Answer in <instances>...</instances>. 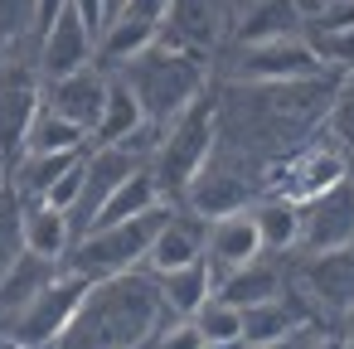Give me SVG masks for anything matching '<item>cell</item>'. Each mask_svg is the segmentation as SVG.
I'll list each match as a JSON object with an SVG mask.
<instances>
[{"label": "cell", "instance_id": "obj_1", "mask_svg": "<svg viewBox=\"0 0 354 349\" xmlns=\"http://www.w3.org/2000/svg\"><path fill=\"white\" fill-rule=\"evenodd\" d=\"M165 305L156 291V276L146 267L117 272L88 286L73 325L59 334L54 349H141L165 325Z\"/></svg>", "mask_w": 354, "mask_h": 349}, {"label": "cell", "instance_id": "obj_2", "mask_svg": "<svg viewBox=\"0 0 354 349\" xmlns=\"http://www.w3.org/2000/svg\"><path fill=\"white\" fill-rule=\"evenodd\" d=\"M112 78H122L131 88V97L141 102L146 122L165 126L170 117H180L199 93H209V54H194L165 35H156V44L146 54H136L131 64H122Z\"/></svg>", "mask_w": 354, "mask_h": 349}, {"label": "cell", "instance_id": "obj_3", "mask_svg": "<svg viewBox=\"0 0 354 349\" xmlns=\"http://www.w3.org/2000/svg\"><path fill=\"white\" fill-rule=\"evenodd\" d=\"M218 151V93H199L180 117L165 122L160 131V146L151 155V175H156V189L165 204H180L185 185L209 165V155Z\"/></svg>", "mask_w": 354, "mask_h": 349}, {"label": "cell", "instance_id": "obj_4", "mask_svg": "<svg viewBox=\"0 0 354 349\" xmlns=\"http://www.w3.org/2000/svg\"><path fill=\"white\" fill-rule=\"evenodd\" d=\"M175 204H156L136 218H122V223H107V228H88L73 238L68 257H64V272H78L88 281H102V276H117V272H136L146 267V252L160 233V223L170 218Z\"/></svg>", "mask_w": 354, "mask_h": 349}, {"label": "cell", "instance_id": "obj_5", "mask_svg": "<svg viewBox=\"0 0 354 349\" xmlns=\"http://www.w3.org/2000/svg\"><path fill=\"white\" fill-rule=\"evenodd\" d=\"M349 175V155L330 141H301L281 155H272L257 175V189L262 194H277V199H291V204H306L315 194H325L330 185H339Z\"/></svg>", "mask_w": 354, "mask_h": 349}, {"label": "cell", "instance_id": "obj_6", "mask_svg": "<svg viewBox=\"0 0 354 349\" xmlns=\"http://www.w3.org/2000/svg\"><path fill=\"white\" fill-rule=\"evenodd\" d=\"M88 286H93L88 276L59 267V276H54V281L25 305V310H15V315L6 320V339H10L15 349H54L59 334L73 325V315H78Z\"/></svg>", "mask_w": 354, "mask_h": 349}, {"label": "cell", "instance_id": "obj_7", "mask_svg": "<svg viewBox=\"0 0 354 349\" xmlns=\"http://www.w3.org/2000/svg\"><path fill=\"white\" fill-rule=\"evenodd\" d=\"M291 286L310 305V315H335L344 320L354 310V243L335 252H301L291 262Z\"/></svg>", "mask_w": 354, "mask_h": 349}, {"label": "cell", "instance_id": "obj_8", "mask_svg": "<svg viewBox=\"0 0 354 349\" xmlns=\"http://www.w3.org/2000/svg\"><path fill=\"white\" fill-rule=\"evenodd\" d=\"M39 107H44V73L30 49L10 64H0V155H6V165L25 151V136Z\"/></svg>", "mask_w": 354, "mask_h": 349}, {"label": "cell", "instance_id": "obj_9", "mask_svg": "<svg viewBox=\"0 0 354 349\" xmlns=\"http://www.w3.org/2000/svg\"><path fill=\"white\" fill-rule=\"evenodd\" d=\"M257 199V185L223 155V151H214L209 155V165L185 185V194H180V204L175 209H189V214H199L204 223H214V218H228V214H243L248 204Z\"/></svg>", "mask_w": 354, "mask_h": 349}, {"label": "cell", "instance_id": "obj_10", "mask_svg": "<svg viewBox=\"0 0 354 349\" xmlns=\"http://www.w3.org/2000/svg\"><path fill=\"white\" fill-rule=\"evenodd\" d=\"M320 68H325V64L315 59V49L306 44V35H296V39H272V44L233 49L228 78H233V83H248V88H262V83L310 78V73H320Z\"/></svg>", "mask_w": 354, "mask_h": 349}, {"label": "cell", "instance_id": "obj_11", "mask_svg": "<svg viewBox=\"0 0 354 349\" xmlns=\"http://www.w3.org/2000/svg\"><path fill=\"white\" fill-rule=\"evenodd\" d=\"M354 243V175L330 185L325 194L301 204V243L296 252H335Z\"/></svg>", "mask_w": 354, "mask_h": 349}, {"label": "cell", "instance_id": "obj_12", "mask_svg": "<svg viewBox=\"0 0 354 349\" xmlns=\"http://www.w3.org/2000/svg\"><path fill=\"white\" fill-rule=\"evenodd\" d=\"M141 165H146V160L127 155L122 146H93V151L83 155V189H78V199H73V209H68L73 238L93 228L97 209H102V204L117 194V185H122L131 170H141Z\"/></svg>", "mask_w": 354, "mask_h": 349}, {"label": "cell", "instance_id": "obj_13", "mask_svg": "<svg viewBox=\"0 0 354 349\" xmlns=\"http://www.w3.org/2000/svg\"><path fill=\"white\" fill-rule=\"evenodd\" d=\"M233 10H238L233 0H170L160 35L194 49V54H214L233 30Z\"/></svg>", "mask_w": 354, "mask_h": 349}, {"label": "cell", "instance_id": "obj_14", "mask_svg": "<svg viewBox=\"0 0 354 349\" xmlns=\"http://www.w3.org/2000/svg\"><path fill=\"white\" fill-rule=\"evenodd\" d=\"M97 59V39L88 35V25L73 15V6L35 39V64L44 78H64V73H78Z\"/></svg>", "mask_w": 354, "mask_h": 349}, {"label": "cell", "instance_id": "obj_15", "mask_svg": "<svg viewBox=\"0 0 354 349\" xmlns=\"http://www.w3.org/2000/svg\"><path fill=\"white\" fill-rule=\"evenodd\" d=\"M102 97H107V73L97 64H88L78 73H64V78H44V107L68 117L88 136H93V126L102 117Z\"/></svg>", "mask_w": 354, "mask_h": 349}, {"label": "cell", "instance_id": "obj_16", "mask_svg": "<svg viewBox=\"0 0 354 349\" xmlns=\"http://www.w3.org/2000/svg\"><path fill=\"white\" fill-rule=\"evenodd\" d=\"M306 35V20L291 0H238L233 10V49H248V44H272V39H296Z\"/></svg>", "mask_w": 354, "mask_h": 349}, {"label": "cell", "instance_id": "obj_17", "mask_svg": "<svg viewBox=\"0 0 354 349\" xmlns=\"http://www.w3.org/2000/svg\"><path fill=\"white\" fill-rule=\"evenodd\" d=\"M286 286H291V267L281 257H272V252H257L252 262H243L238 272H228L214 286V296L228 301V305H238V310H248V305H262V301L281 296Z\"/></svg>", "mask_w": 354, "mask_h": 349}, {"label": "cell", "instance_id": "obj_18", "mask_svg": "<svg viewBox=\"0 0 354 349\" xmlns=\"http://www.w3.org/2000/svg\"><path fill=\"white\" fill-rule=\"evenodd\" d=\"M257 252H262V243H257V228H252V214L248 209L243 214H228V218H214L209 233H204V262L214 272V286L228 272H238L243 262H252Z\"/></svg>", "mask_w": 354, "mask_h": 349}, {"label": "cell", "instance_id": "obj_19", "mask_svg": "<svg viewBox=\"0 0 354 349\" xmlns=\"http://www.w3.org/2000/svg\"><path fill=\"white\" fill-rule=\"evenodd\" d=\"M204 233L209 223L189 209H170V218L160 223L151 252H146V272H175V267H189L204 257Z\"/></svg>", "mask_w": 354, "mask_h": 349}, {"label": "cell", "instance_id": "obj_20", "mask_svg": "<svg viewBox=\"0 0 354 349\" xmlns=\"http://www.w3.org/2000/svg\"><path fill=\"white\" fill-rule=\"evenodd\" d=\"M301 325H315V315L301 301V291L286 286L281 296L243 310V344H272V339H281L286 330H301Z\"/></svg>", "mask_w": 354, "mask_h": 349}, {"label": "cell", "instance_id": "obj_21", "mask_svg": "<svg viewBox=\"0 0 354 349\" xmlns=\"http://www.w3.org/2000/svg\"><path fill=\"white\" fill-rule=\"evenodd\" d=\"M248 214H252V228H257L262 252H272V257L296 252V243H301V204L277 199V194H257L248 204Z\"/></svg>", "mask_w": 354, "mask_h": 349}, {"label": "cell", "instance_id": "obj_22", "mask_svg": "<svg viewBox=\"0 0 354 349\" xmlns=\"http://www.w3.org/2000/svg\"><path fill=\"white\" fill-rule=\"evenodd\" d=\"M156 276V291H160V305L170 320H189L209 296H214V272L209 262H189V267H175V272H151Z\"/></svg>", "mask_w": 354, "mask_h": 349}, {"label": "cell", "instance_id": "obj_23", "mask_svg": "<svg viewBox=\"0 0 354 349\" xmlns=\"http://www.w3.org/2000/svg\"><path fill=\"white\" fill-rule=\"evenodd\" d=\"M54 276H59V262H49V257L20 247V257L6 267V276H0V320H10L15 310H25Z\"/></svg>", "mask_w": 354, "mask_h": 349}, {"label": "cell", "instance_id": "obj_24", "mask_svg": "<svg viewBox=\"0 0 354 349\" xmlns=\"http://www.w3.org/2000/svg\"><path fill=\"white\" fill-rule=\"evenodd\" d=\"M20 243H25V252H39V257H49V262L64 267V257L73 247V223H68L64 209L25 204V214H20Z\"/></svg>", "mask_w": 354, "mask_h": 349}, {"label": "cell", "instance_id": "obj_25", "mask_svg": "<svg viewBox=\"0 0 354 349\" xmlns=\"http://www.w3.org/2000/svg\"><path fill=\"white\" fill-rule=\"evenodd\" d=\"M156 25H146V20H131V15H117V20H107V30L97 35V68L102 73H117L122 64H131L136 54H146L151 44H156Z\"/></svg>", "mask_w": 354, "mask_h": 349}, {"label": "cell", "instance_id": "obj_26", "mask_svg": "<svg viewBox=\"0 0 354 349\" xmlns=\"http://www.w3.org/2000/svg\"><path fill=\"white\" fill-rule=\"evenodd\" d=\"M146 122V112H141V102L131 97V88L122 83V78H112L107 73V97H102V117H97V126H93V146H122L136 126Z\"/></svg>", "mask_w": 354, "mask_h": 349}, {"label": "cell", "instance_id": "obj_27", "mask_svg": "<svg viewBox=\"0 0 354 349\" xmlns=\"http://www.w3.org/2000/svg\"><path fill=\"white\" fill-rule=\"evenodd\" d=\"M156 204H165V199H160V189H156V175H151V165H141V170H131V175L117 185V194H112V199L97 209L93 228H107V223L136 218V214H146V209H156Z\"/></svg>", "mask_w": 354, "mask_h": 349}, {"label": "cell", "instance_id": "obj_28", "mask_svg": "<svg viewBox=\"0 0 354 349\" xmlns=\"http://www.w3.org/2000/svg\"><path fill=\"white\" fill-rule=\"evenodd\" d=\"M25 151L30 155H59V151H88V131L73 126L68 117L39 107V117L30 122V136H25Z\"/></svg>", "mask_w": 354, "mask_h": 349}, {"label": "cell", "instance_id": "obj_29", "mask_svg": "<svg viewBox=\"0 0 354 349\" xmlns=\"http://www.w3.org/2000/svg\"><path fill=\"white\" fill-rule=\"evenodd\" d=\"M35 49V0H0V64Z\"/></svg>", "mask_w": 354, "mask_h": 349}, {"label": "cell", "instance_id": "obj_30", "mask_svg": "<svg viewBox=\"0 0 354 349\" xmlns=\"http://www.w3.org/2000/svg\"><path fill=\"white\" fill-rule=\"evenodd\" d=\"M325 141L330 146H339L349 160H354V73H339V83H335V97H330V107H325Z\"/></svg>", "mask_w": 354, "mask_h": 349}, {"label": "cell", "instance_id": "obj_31", "mask_svg": "<svg viewBox=\"0 0 354 349\" xmlns=\"http://www.w3.org/2000/svg\"><path fill=\"white\" fill-rule=\"evenodd\" d=\"M194 330L204 334V344H228V339H243V310L238 305H228V301H218V296H209L194 315Z\"/></svg>", "mask_w": 354, "mask_h": 349}, {"label": "cell", "instance_id": "obj_32", "mask_svg": "<svg viewBox=\"0 0 354 349\" xmlns=\"http://www.w3.org/2000/svg\"><path fill=\"white\" fill-rule=\"evenodd\" d=\"M20 214H25V204H20V194L6 185L0 189V276H6V267L20 257Z\"/></svg>", "mask_w": 354, "mask_h": 349}, {"label": "cell", "instance_id": "obj_33", "mask_svg": "<svg viewBox=\"0 0 354 349\" xmlns=\"http://www.w3.org/2000/svg\"><path fill=\"white\" fill-rule=\"evenodd\" d=\"M339 30H354V0H330L325 10L306 20V35H339Z\"/></svg>", "mask_w": 354, "mask_h": 349}, {"label": "cell", "instance_id": "obj_34", "mask_svg": "<svg viewBox=\"0 0 354 349\" xmlns=\"http://www.w3.org/2000/svg\"><path fill=\"white\" fill-rule=\"evenodd\" d=\"M151 349H204V334L194 330V320H165L156 330Z\"/></svg>", "mask_w": 354, "mask_h": 349}, {"label": "cell", "instance_id": "obj_35", "mask_svg": "<svg viewBox=\"0 0 354 349\" xmlns=\"http://www.w3.org/2000/svg\"><path fill=\"white\" fill-rule=\"evenodd\" d=\"M83 155H88V151H83ZM78 189H83V160H78V165H68V170H64V175H59V180L49 185L44 204H49V209H64V214H68V209H73V199H78Z\"/></svg>", "mask_w": 354, "mask_h": 349}, {"label": "cell", "instance_id": "obj_36", "mask_svg": "<svg viewBox=\"0 0 354 349\" xmlns=\"http://www.w3.org/2000/svg\"><path fill=\"white\" fill-rule=\"evenodd\" d=\"M122 15H131V20H146V25H165V15H170V0H127L122 6Z\"/></svg>", "mask_w": 354, "mask_h": 349}, {"label": "cell", "instance_id": "obj_37", "mask_svg": "<svg viewBox=\"0 0 354 349\" xmlns=\"http://www.w3.org/2000/svg\"><path fill=\"white\" fill-rule=\"evenodd\" d=\"M315 339H320V325H301V330H286L281 339L257 344V349H315Z\"/></svg>", "mask_w": 354, "mask_h": 349}, {"label": "cell", "instance_id": "obj_38", "mask_svg": "<svg viewBox=\"0 0 354 349\" xmlns=\"http://www.w3.org/2000/svg\"><path fill=\"white\" fill-rule=\"evenodd\" d=\"M64 10H68V0H35V39H39Z\"/></svg>", "mask_w": 354, "mask_h": 349}, {"label": "cell", "instance_id": "obj_39", "mask_svg": "<svg viewBox=\"0 0 354 349\" xmlns=\"http://www.w3.org/2000/svg\"><path fill=\"white\" fill-rule=\"evenodd\" d=\"M315 349H349V334H344V330H320Z\"/></svg>", "mask_w": 354, "mask_h": 349}, {"label": "cell", "instance_id": "obj_40", "mask_svg": "<svg viewBox=\"0 0 354 349\" xmlns=\"http://www.w3.org/2000/svg\"><path fill=\"white\" fill-rule=\"evenodd\" d=\"M291 6L301 10V20H310L315 10H325V6H330V0H291Z\"/></svg>", "mask_w": 354, "mask_h": 349}, {"label": "cell", "instance_id": "obj_41", "mask_svg": "<svg viewBox=\"0 0 354 349\" xmlns=\"http://www.w3.org/2000/svg\"><path fill=\"white\" fill-rule=\"evenodd\" d=\"M122 6H127V0H102V10H107V20H117V15H122Z\"/></svg>", "mask_w": 354, "mask_h": 349}, {"label": "cell", "instance_id": "obj_42", "mask_svg": "<svg viewBox=\"0 0 354 349\" xmlns=\"http://www.w3.org/2000/svg\"><path fill=\"white\" fill-rule=\"evenodd\" d=\"M204 349H248L243 339H228V344H204Z\"/></svg>", "mask_w": 354, "mask_h": 349}, {"label": "cell", "instance_id": "obj_43", "mask_svg": "<svg viewBox=\"0 0 354 349\" xmlns=\"http://www.w3.org/2000/svg\"><path fill=\"white\" fill-rule=\"evenodd\" d=\"M339 330H344V334H349V339H354V310H349V315H344V320H339Z\"/></svg>", "mask_w": 354, "mask_h": 349}, {"label": "cell", "instance_id": "obj_44", "mask_svg": "<svg viewBox=\"0 0 354 349\" xmlns=\"http://www.w3.org/2000/svg\"><path fill=\"white\" fill-rule=\"evenodd\" d=\"M6 180H10V165H6V155H0V189H6Z\"/></svg>", "mask_w": 354, "mask_h": 349}, {"label": "cell", "instance_id": "obj_45", "mask_svg": "<svg viewBox=\"0 0 354 349\" xmlns=\"http://www.w3.org/2000/svg\"><path fill=\"white\" fill-rule=\"evenodd\" d=\"M248 349H257V344H248Z\"/></svg>", "mask_w": 354, "mask_h": 349}, {"label": "cell", "instance_id": "obj_46", "mask_svg": "<svg viewBox=\"0 0 354 349\" xmlns=\"http://www.w3.org/2000/svg\"><path fill=\"white\" fill-rule=\"evenodd\" d=\"M141 349H151V344H141Z\"/></svg>", "mask_w": 354, "mask_h": 349}, {"label": "cell", "instance_id": "obj_47", "mask_svg": "<svg viewBox=\"0 0 354 349\" xmlns=\"http://www.w3.org/2000/svg\"><path fill=\"white\" fill-rule=\"evenodd\" d=\"M349 349H354V339H349Z\"/></svg>", "mask_w": 354, "mask_h": 349}]
</instances>
